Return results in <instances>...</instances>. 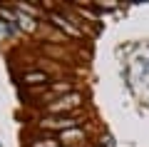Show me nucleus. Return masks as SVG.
<instances>
[{
	"label": "nucleus",
	"mask_w": 149,
	"mask_h": 147,
	"mask_svg": "<svg viewBox=\"0 0 149 147\" xmlns=\"http://www.w3.org/2000/svg\"><path fill=\"white\" fill-rule=\"evenodd\" d=\"M80 125V117L74 115H52V117H45L40 120V127L42 130H74V127Z\"/></svg>",
	"instance_id": "nucleus-1"
},
{
	"label": "nucleus",
	"mask_w": 149,
	"mask_h": 147,
	"mask_svg": "<svg viewBox=\"0 0 149 147\" xmlns=\"http://www.w3.org/2000/svg\"><path fill=\"white\" fill-rule=\"evenodd\" d=\"M80 105H82V95L80 92H72V95H67V97H57L55 102H50L47 112H52V115H62V112L77 110Z\"/></svg>",
	"instance_id": "nucleus-2"
},
{
	"label": "nucleus",
	"mask_w": 149,
	"mask_h": 147,
	"mask_svg": "<svg viewBox=\"0 0 149 147\" xmlns=\"http://www.w3.org/2000/svg\"><path fill=\"white\" fill-rule=\"evenodd\" d=\"M32 147H57L60 137H40V140H30Z\"/></svg>",
	"instance_id": "nucleus-3"
},
{
	"label": "nucleus",
	"mask_w": 149,
	"mask_h": 147,
	"mask_svg": "<svg viewBox=\"0 0 149 147\" xmlns=\"http://www.w3.org/2000/svg\"><path fill=\"white\" fill-rule=\"evenodd\" d=\"M22 80H25V85H35V82L47 85V75H45V72H27Z\"/></svg>",
	"instance_id": "nucleus-4"
},
{
	"label": "nucleus",
	"mask_w": 149,
	"mask_h": 147,
	"mask_svg": "<svg viewBox=\"0 0 149 147\" xmlns=\"http://www.w3.org/2000/svg\"><path fill=\"white\" fill-rule=\"evenodd\" d=\"M50 87H52L55 92H70V90H72V82H52Z\"/></svg>",
	"instance_id": "nucleus-5"
},
{
	"label": "nucleus",
	"mask_w": 149,
	"mask_h": 147,
	"mask_svg": "<svg viewBox=\"0 0 149 147\" xmlns=\"http://www.w3.org/2000/svg\"><path fill=\"white\" fill-rule=\"evenodd\" d=\"M82 132L80 130H67V132H62V135H60V140H72V137H80Z\"/></svg>",
	"instance_id": "nucleus-6"
}]
</instances>
